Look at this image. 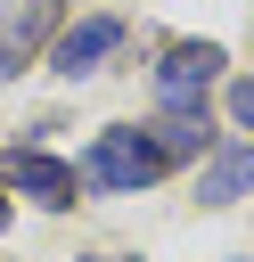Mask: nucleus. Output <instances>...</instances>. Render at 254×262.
I'll use <instances>...</instances> for the list:
<instances>
[{"mask_svg":"<svg viewBox=\"0 0 254 262\" xmlns=\"http://www.w3.org/2000/svg\"><path fill=\"white\" fill-rule=\"evenodd\" d=\"M0 188H16V196H33V205H74L82 172L57 164V156H41V147H8V156H0Z\"/></svg>","mask_w":254,"mask_h":262,"instance_id":"7ed1b4c3","label":"nucleus"},{"mask_svg":"<svg viewBox=\"0 0 254 262\" xmlns=\"http://www.w3.org/2000/svg\"><path fill=\"white\" fill-rule=\"evenodd\" d=\"M0 229H8V196H0Z\"/></svg>","mask_w":254,"mask_h":262,"instance_id":"1a4fd4ad","label":"nucleus"},{"mask_svg":"<svg viewBox=\"0 0 254 262\" xmlns=\"http://www.w3.org/2000/svg\"><path fill=\"white\" fill-rule=\"evenodd\" d=\"M164 164H172V156H164L147 131H98V139H90V156H82V180H90V188H123V196H131V188H156V180H164Z\"/></svg>","mask_w":254,"mask_h":262,"instance_id":"f257e3e1","label":"nucleus"},{"mask_svg":"<svg viewBox=\"0 0 254 262\" xmlns=\"http://www.w3.org/2000/svg\"><path fill=\"white\" fill-rule=\"evenodd\" d=\"M98 262H123V254H98Z\"/></svg>","mask_w":254,"mask_h":262,"instance_id":"9d476101","label":"nucleus"},{"mask_svg":"<svg viewBox=\"0 0 254 262\" xmlns=\"http://www.w3.org/2000/svg\"><path fill=\"white\" fill-rule=\"evenodd\" d=\"M229 115H238V131H254V74H246V82L229 90Z\"/></svg>","mask_w":254,"mask_h":262,"instance_id":"6e6552de","label":"nucleus"},{"mask_svg":"<svg viewBox=\"0 0 254 262\" xmlns=\"http://www.w3.org/2000/svg\"><path fill=\"white\" fill-rule=\"evenodd\" d=\"M115 49H123V16H82L74 33H57L49 66L74 82V74H98V57H115Z\"/></svg>","mask_w":254,"mask_h":262,"instance_id":"20e7f679","label":"nucleus"},{"mask_svg":"<svg viewBox=\"0 0 254 262\" xmlns=\"http://www.w3.org/2000/svg\"><path fill=\"white\" fill-rule=\"evenodd\" d=\"M197 196H205V205H229V196H254V147H221V156L205 164Z\"/></svg>","mask_w":254,"mask_h":262,"instance_id":"423d86ee","label":"nucleus"},{"mask_svg":"<svg viewBox=\"0 0 254 262\" xmlns=\"http://www.w3.org/2000/svg\"><path fill=\"white\" fill-rule=\"evenodd\" d=\"M147 139H156L164 156H197V147H205V115H164V123H147Z\"/></svg>","mask_w":254,"mask_h":262,"instance_id":"0eeeda50","label":"nucleus"},{"mask_svg":"<svg viewBox=\"0 0 254 262\" xmlns=\"http://www.w3.org/2000/svg\"><path fill=\"white\" fill-rule=\"evenodd\" d=\"M57 25V0H8L0 8V74H25V57L49 41Z\"/></svg>","mask_w":254,"mask_h":262,"instance_id":"39448f33","label":"nucleus"},{"mask_svg":"<svg viewBox=\"0 0 254 262\" xmlns=\"http://www.w3.org/2000/svg\"><path fill=\"white\" fill-rule=\"evenodd\" d=\"M221 82V49L213 41H172L164 66H156V98L164 115H205V90Z\"/></svg>","mask_w":254,"mask_h":262,"instance_id":"f03ea898","label":"nucleus"}]
</instances>
